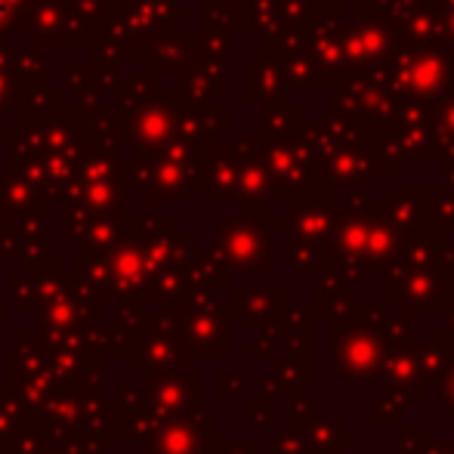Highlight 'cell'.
Wrapping results in <instances>:
<instances>
[{"label":"cell","instance_id":"obj_9","mask_svg":"<svg viewBox=\"0 0 454 454\" xmlns=\"http://www.w3.org/2000/svg\"><path fill=\"white\" fill-rule=\"evenodd\" d=\"M377 334L387 343H411V316H405V312H387V318L377 325Z\"/></svg>","mask_w":454,"mask_h":454},{"label":"cell","instance_id":"obj_6","mask_svg":"<svg viewBox=\"0 0 454 454\" xmlns=\"http://www.w3.org/2000/svg\"><path fill=\"white\" fill-rule=\"evenodd\" d=\"M275 380H278L285 395H300V389L316 380V359H312V353L281 356V359L275 362Z\"/></svg>","mask_w":454,"mask_h":454},{"label":"cell","instance_id":"obj_13","mask_svg":"<svg viewBox=\"0 0 454 454\" xmlns=\"http://www.w3.org/2000/svg\"><path fill=\"white\" fill-rule=\"evenodd\" d=\"M424 454H454V442H427V449Z\"/></svg>","mask_w":454,"mask_h":454},{"label":"cell","instance_id":"obj_10","mask_svg":"<svg viewBox=\"0 0 454 454\" xmlns=\"http://www.w3.org/2000/svg\"><path fill=\"white\" fill-rule=\"evenodd\" d=\"M427 442H430V430L424 424H414V427L399 424V454H424Z\"/></svg>","mask_w":454,"mask_h":454},{"label":"cell","instance_id":"obj_15","mask_svg":"<svg viewBox=\"0 0 454 454\" xmlns=\"http://www.w3.org/2000/svg\"><path fill=\"white\" fill-rule=\"evenodd\" d=\"M445 316H449V318H445V328H449V334H451V340H454V303L449 306V312H445Z\"/></svg>","mask_w":454,"mask_h":454},{"label":"cell","instance_id":"obj_5","mask_svg":"<svg viewBox=\"0 0 454 454\" xmlns=\"http://www.w3.org/2000/svg\"><path fill=\"white\" fill-rule=\"evenodd\" d=\"M343 427H347V418H343L340 411L316 414V418L306 424V436H309L316 454H340L343 445H347Z\"/></svg>","mask_w":454,"mask_h":454},{"label":"cell","instance_id":"obj_3","mask_svg":"<svg viewBox=\"0 0 454 454\" xmlns=\"http://www.w3.org/2000/svg\"><path fill=\"white\" fill-rule=\"evenodd\" d=\"M374 383L387 389H405V393H411L414 402L427 399V393H430L424 374H420L418 356H414V343H387V353L380 359Z\"/></svg>","mask_w":454,"mask_h":454},{"label":"cell","instance_id":"obj_1","mask_svg":"<svg viewBox=\"0 0 454 454\" xmlns=\"http://www.w3.org/2000/svg\"><path fill=\"white\" fill-rule=\"evenodd\" d=\"M328 340H331V368L347 383H368L377 377L380 359L387 353V340L374 328L362 325L353 316L328 318Z\"/></svg>","mask_w":454,"mask_h":454},{"label":"cell","instance_id":"obj_11","mask_svg":"<svg viewBox=\"0 0 454 454\" xmlns=\"http://www.w3.org/2000/svg\"><path fill=\"white\" fill-rule=\"evenodd\" d=\"M312 418H316V408H312L306 399H300V395H291V402H287V424L306 427Z\"/></svg>","mask_w":454,"mask_h":454},{"label":"cell","instance_id":"obj_2","mask_svg":"<svg viewBox=\"0 0 454 454\" xmlns=\"http://www.w3.org/2000/svg\"><path fill=\"white\" fill-rule=\"evenodd\" d=\"M399 306L405 316H442L454 303L451 278L433 272H414L411 278H402Z\"/></svg>","mask_w":454,"mask_h":454},{"label":"cell","instance_id":"obj_4","mask_svg":"<svg viewBox=\"0 0 454 454\" xmlns=\"http://www.w3.org/2000/svg\"><path fill=\"white\" fill-rule=\"evenodd\" d=\"M414 356H418L420 374H424L427 387H439L442 377L449 374L454 364V340L445 325H433L427 331V340L414 343Z\"/></svg>","mask_w":454,"mask_h":454},{"label":"cell","instance_id":"obj_12","mask_svg":"<svg viewBox=\"0 0 454 454\" xmlns=\"http://www.w3.org/2000/svg\"><path fill=\"white\" fill-rule=\"evenodd\" d=\"M439 399H442L445 411L454 414V364L449 368V374L442 377V383H439Z\"/></svg>","mask_w":454,"mask_h":454},{"label":"cell","instance_id":"obj_14","mask_svg":"<svg viewBox=\"0 0 454 454\" xmlns=\"http://www.w3.org/2000/svg\"><path fill=\"white\" fill-rule=\"evenodd\" d=\"M343 439H347V442H356V439H359V430H356V427H343Z\"/></svg>","mask_w":454,"mask_h":454},{"label":"cell","instance_id":"obj_8","mask_svg":"<svg viewBox=\"0 0 454 454\" xmlns=\"http://www.w3.org/2000/svg\"><path fill=\"white\" fill-rule=\"evenodd\" d=\"M272 454H316V449H312L309 436H306V427L287 424L275 433Z\"/></svg>","mask_w":454,"mask_h":454},{"label":"cell","instance_id":"obj_7","mask_svg":"<svg viewBox=\"0 0 454 454\" xmlns=\"http://www.w3.org/2000/svg\"><path fill=\"white\" fill-rule=\"evenodd\" d=\"M411 393L405 389H387L383 395H377V402L371 405V414H368V424L374 430H393V427L402 424L405 411L411 408Z\"/></svg>","mask_w":454,"mask_h":454}]
</instances>
